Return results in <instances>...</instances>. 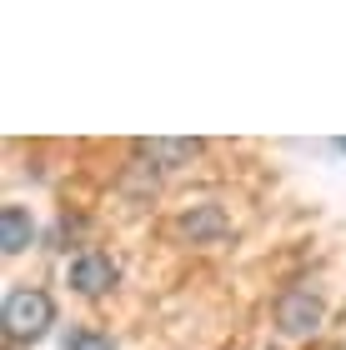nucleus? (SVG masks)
I'll return each instance as SVG.
<instances>
[{
	"label": "nucleus",
	"instance_id": "1",
	"mask_svg": "<svg viewBox=\"0 0 346 350\" xmlns=\"http://www.w3.org/2000/svg\"><path fill=\"white\" fill-rule=\"evenodd\" d=\"M0 325H5L10 340H40L45 330L55 325V300L40 291V285H15L5 295V306H0Z\"/></svg>",
	"mask_w": 346,
	"mask_h": 350
},
{
	"label": "nucleus",
	"instance_id": "2",
	"mask_svg": "<svg viewBox=\"0 0 346 350\" xmlns=\"http://www.w3.org/2000/svg\"><path fill=\"white\" fill-rule=\"evenodd\" d=\"M321 315H326V306L306 291V285H296V291H286L276 300V325H281V336H291V340L311 336V330L321 325Z\"/></svg>",
	"mask_w": 346,
	"mask_h": 350
},
{
	"label": "nucleus",
	"instance_id": "3",
	"mask_svg": "<svg viewBox=\"0 0 346 350\" xmlns=\"http://www.w3.org/2000/svg\"><path fill=\"white\" fill-rule=\"evenodd\" d=\"M116 275H121V270H116V260L106 256V250H81V256L66 265V280L81 295H106L116 285Z\"/></svg>",
	"mask_w": 346,
	"mask_h": 350
},
{
	"label": "nucleus",
	"instance_id": "4",
	"mask_svg": "<svg viewBox=\"0 0 346 350\" xmlns=\"http://www.w3.org/2000/svg\"><path fill=\"white\" fill-rule=\"evenodd\" d=\"M136 155L151 161L156 170H181L201 155V140H171V135H151V140H136Z\"/></svg>",
	"mask_w": 346,
	"mask_h": 350
},
{
	"label": "nucleus",
	"instance_id": "5",
	"mask_svg": "<svg viewBox=\"0 0 346 350\" xmlns=\"http://www.w3.org/2000/svg\"><path fill=\"white\" fill-rule=\"evenodd\" d=\"M176 230L191 235V245H206V241H221L226 235V215L216 211V205H191V211H181Z\"/></svg>",
	"mask_w": 346,
	"mask_h": 350
},
{
	"label": "nucleus",
	"instance_id": "6",
	"mask_svg": "<svg viewBox=\"0 0 346 350\" xmlns=\"http://www.w3.org/2000/svg\"><path fill=\"white\" fill-rule=\"evenodd\" d=\"M30 235H36L30 211L25 205H5V211H0V250H5V256H21V250L30 245Z\"/></svg>",
	"mask_w": 346,
	"mask_h": 350
}]
</instances>
